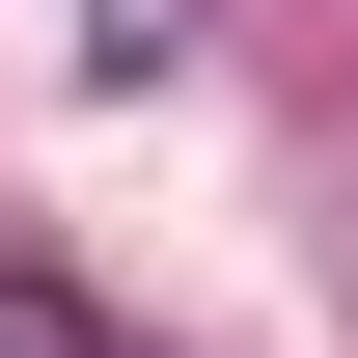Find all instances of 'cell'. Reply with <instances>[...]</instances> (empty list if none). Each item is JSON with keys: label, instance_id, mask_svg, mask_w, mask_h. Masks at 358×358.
Masks as SVG:
<instances>
[{"label": "cell", "instance_id": "1", "mask_svg": "<svg viewBox=\"0 0 358 358\" xmlns=\"http://www.w3.org/2000/svg\"><path fill=\"white\" fill-rule=\"evenodd\" d=\"M0 358H110V331H83V303H0Z\"/></svg>", "mask_w": 358, "mask_h": 358}]
</instances>
